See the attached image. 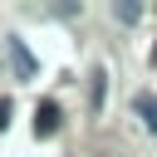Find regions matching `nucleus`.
<instances>
[{"instance_id": "nucleus-1", "label": "nucleus", "mask_w": 157, "mask_h": 157, "mask_svg": "<svg viewBox=\"0 0 157 157\" xmlns=\"http://www.w3.org/2000/svg\"><path fill=\"white\" fill-rule=\"evenodd\" d=\"M59 118H64L59 103H39V108H34V137H54V132H59Z\"/></svg>"}, {"instance_id": "nucleus-2", "label": "nucleus", "mask_w": 157, "mask_h": 157, "mask_svg": "<svg viewBox=\"0 0 157 157\" xmlns=\"http://www.w3.org/2000/svg\"><path fill=\"white\" fill-rule=\"evenodd\" d=\"M5 49H10V59H15V74H20V78H34V54L25 49V39H5Z\"/></svg>"}, {"instance_id": "nucleus-3", "label": "nucleus", "mask_w": 157, "mask_h": 157, "mask_svg": "<svg viewBox=\"0 0 157 157\" xmlns=\"http://www.w3.org/2000/svg\"><path fill=\"white\" fill-rule=\"evenodd\" d=\"M132 108H137L142 128H147V132H157V98H152V93H137V98H132Z\"/></svg>"}, {"instance_id": "nucleus-4", "label": "nucleus", "mask_w": 157, "mask_h": 157, "mask_svg": "<svg viewBox=\"0 0 157 157\" xmlns=\"http://www.w3.org/2000/svg\"><path fill=\"white\" fill-rule=\"evenodd\" d=\"M103 88H108V74H103V69H93V74H88V103H93V113L103 108Z\"/></svg>"}, {"instance_id": "nucleus-5", "label": "nucleus", "mask_w": 157, "mask_h": 157, "mask_svg": "<svg viewBox=\"0 0 157 157\" xmlns=\"http://www.w3.org/2000/svg\"><path fill=\"white\" fill-rule=\"evenodd\" d=\"M113 15H118L123 25H132V20L142 15V5H132V0H123V5H113Z\"/></svg>"}, {"instance_id": "nucleus-6", "label": "nucleus", "mask_w": 157, "mask_h": 157, "mask_svg": "<svg viewBox=\"0 0 157 157\" xmlns=\"http://www.w3.org/2000/svg\"><path fill=\"white\" fill-rule=\"evenodd\" d=\"M10 113H15V103H10V98H0V132L10 128Z\"/></svg>"}, {"instance_id": "nucleus-7", "label": "nucleus", "mask_w": 157, "mask_h": 157, "mask_svg": "<svg viewBox=\"0 0 157 157\" xmlns=\"http://www.w3.org/2000/svg\"><path fill=\"white\" fill-rule=\"evenodd\" d=\"M152 64H157V49H152Z\"/></svg>"}]
</instances>
